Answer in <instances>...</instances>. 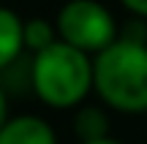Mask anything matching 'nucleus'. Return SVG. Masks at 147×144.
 <instances>
[{
    "label": "nucleus",
    "instance_id": "f257e3e1",
    "mask_svg": "<svg viewBox=\"0 0 147 144\" xmlns=\"http://www.w3.org/2000/svg\"><path fill=\"white\" fill-rule=\"evenodd\" d=\"M93 87L117 112H147V44L117 38L98 52L93 60Z\"/></svg>",
    "mask_w": 147,
    "mask_h": 144
},
{
    "label": "nucleus",
    "instance_id": "f03ea898",
    "mask_svg": "<svg viewBox=\"0 0 147 144\" xmlns=\"http://www.w3.org/2000/svg\"><path fill=\"white\" fill-rule=\"evenodd\" d=\"M30 90L52 109H74L93 90V60L55 41L30 60Z\"/></svg>",
    "mask_w": 147,
    "mask_h": 144
},
{
    "label": "nucleus",
    "instance_id": "7ed1b4c3",
    "mask_svg": "<svg viewBox=\"0 0 147 144\" xmlns=\"http://www.w3.org/2000/svg\"><path fill=\"white\" fill-rule=\"evenodd\" d=\"M60 41L84 54H98L117 41L112 14L95 0H68L57 14Z\"/></svg>",
    "mask_w": 147,
    "mask_h": 144
},
{
    "label": "nucleus",
    "instance_id": "20e7f679",
    "mask_svg": "<svg viewBox=\"0 0 147 144\" xmlns=\"http://www.w3.org/2000/svg\"><path fill=\"white\" fill-rule=\"evenodd\" d=\"M0 144H57V136L47 120L22 114L5 120V125L0 128Z\"/></svg>",
    "mask_w": 147,
    "mask_h": 144
},
{
    "label": "nucleus",
    "instance_id": "39448f33",
    "mask_svg": "<svg viewBox=\"0 0 147 144\" xmlns=\"http://www.w3.org/2000/svg\"><path fill=\"white\" fill-rule=\"evenodd\" d=\"M25 49V22L8 8H0V74L8 71Z\"/></svg>",
    "mask_w": 147,
    "mask_h": 144
},
{
    "label": "nucleus",
    "instance_id": "423d86ee",
    "mask_svg": "<svg viewBox=\"0 0 147 144\" xmlns=\"http://www.w3.org/2000/svg\"><path fill=\"white\" fill-rule=\"evenodd\" d=\"M74 131H76V136H79L82 144L106 139V136H109V117H106L101 109H95V106H84L82 112L76 114V120H74Z\"/></svg>",
    "mask_w": 147,
    "mask_h": 144
},
{
    "label": "nucleus",
    "instance_id": "0eeeda50",
    "mask_svg": "<svg viewBox=\"0 0 147 144\" xmlns=\"http://www.w3.org/2000/svg\"><path fill=\"white\" fill-rule=\"evenodd\" d=\"M57 41L55 38V27L49 25L47 19H30L25 22V49H30L33 54L44 52L47 46Z\"/></svg>",
    "mask_w": 147,
    "mask_h": 144
},
{
    "label": "nucleus",
    "instance_id": "6e6552de",
    "mask_svg": "<svg viewBox=\"0 0 147 144\" xmlns=\"http://www.w3.org/2000/svg\"><path fill=\"white\" fill-rule=\"evenodd\" d=\"M123 5H125L128 11H134L136 16L147 19V0H123Z\"/></svg>",
    "mask_w": 147,
    "mask_h": 144
},
{
    "label": "nucleus",
    "instance_id": "1a4fd4ad",
    "mask_svg": "<svg viewBox=\"0 0 147 144\" xmlns=\"http://www.w3.org/2000/svg\"><path fill=\"white\" fill-rule=\"evenodd\" d=\"M5 120H8V95H5L3 84H0V128L5 125Z\"/></svg>",
    "mask_w": 147,
    "mask_h": 144
},
{
    "label": "nucleus",
    "instance_id": "9d476101",
    "mask_svg": "<svg viewBox=\"0 0 147 144\" xmlns=\"http://www.w3.org/2000/svg\"><path fill=\"white\" fill-rule=\"evenodd\" d=\"M87 144H120L117 139H112V136H106V139H98V141H87Z\"/></svg>",
    "mask_w": 147,
    "mask_h": 144
}]
</instances>
